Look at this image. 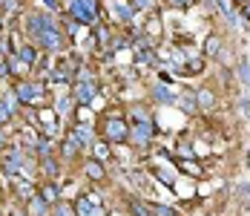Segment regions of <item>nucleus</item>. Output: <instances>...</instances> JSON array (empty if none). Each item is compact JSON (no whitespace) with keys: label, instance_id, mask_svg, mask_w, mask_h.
Returning <instances> with one entry per match:
<instances>
[{"label":"nucleus","instance_id":"obj_1","mask_svg":"<svg viewBox=\"0 0 250 216\" xmlns=\"http://www.w3.org/2000/svg\"><path fill=\"white\" fill-rule=\"evenodd\" d=\"M101 139L109 144H126L129 142V121L124 119V110H106L101 119Z\"/></svg>","mask_w":250,"mask_h":216},{"label":"nucleus","instance_id":"obj_2","mask_svg":"<svg viewBox=\"0 0 250 216\" xmlns=\"http://www.w3.org/2000/svg\"><path fill=\"white\" fill-rule=\"evenodd\" d=\"M43 90H46L43 81H29V78L15 81V87H12V93L18 96V101L23 107H43V101H46V93Z\"/></svg>","mask_w":250,"mask_h":216},{"label":"nucleus","instance_id":"obj_3","mask_svg":"<svg viewBox=\"0 0 250 216\" xmlns=\"http://www.w3.org/2000/svg\"><path fill=\"white\" fill-rule=\"evenodd\" d=\"M78 58H69V55H58V64H52V70H46L49 75V81L55 84H63V87H72V81H75V72H78Z\"/></svg>","mask_w":250,"mask_h":216},{"label":"nucleus","instance_id":"obj_4","mask_svg":"<svg viewBox=\"0 0 250 216\" xmlns=\"http://www.w3.org/2000/svg\"><path fill=\"white\" fill-rule=\"evenodd\" d=\"M0 170L6 173V176H18V173H23V150L15 144V147H3L0 150Z\"/></svg>","mask_w":250,"mask_h":216},{"label":"nucleus","instance_id":"obj_5","mask_svg":"<svg viewBox=\"0 0 250 216\" xmlns=\"http://www.w3.org/2000/svg\"><path fill=\"white\" fill-rule=\"evenodd\" d=\"M129 142L138 150H147L152 142V124H129Z\"/></svg>","mask_w":250,"mask_h":216},{"label":"nucleus","instance_id":"obj_6","mask_svg":"<svg viewBox=\"0 0 250 216\" xmlns=\"http://www.w3.org/2000/svg\"><path fill=\"white\" fill-rule=\"evenodd\" d=\"M38 196L52 208L55 202H61V185H55V179H43V182L38 185Z\"/></svg>","mask_w":250,"mask_h":216},{"label":"nucleus","instance_id":"obj_7","mask_svg":"<svg viewBox=\"0 0 250 216\" xmlns=\"http://www.w3.org/2000/svg\"><path fill=\"white\" fill-rule=\"evenodd\" d=\"M72 205H75V214L78 216H106V214H104V208H101V205H95L86 193H83V196H78Z\"/></svg>","mask_w":250,"mask_h":216},{"label":"nucleus","instance_id":"obj_8","mask_svg":"<svg viewBox=\"0 0 250 216\" xmlns=\"http://www.w3.org/2000/svg\"><path fill=\"white\" fill-rule=\"evenodd\" d=\"M58 153H61V162H75L78 156L83 153V147H81V144H78L72 136H66L63 142L58 144Z\"/></svg>","mask_w":250,"mask_h":216},{"label":"nucleus","instance_id":"obj_9","mask_svg":"<svg viewBox=\"0 0 250 216\" xmlns=\"http://www.w3.org/2000/svg\"><path fill=\"white\" fill-rule=\"evenodd\" d=\"M38 168H41V173H43V179H58L61 176V159L58 156H41L38 159Z\"/></svg>","mask_w":250,"mask_h":216},{"label":"nucleus","instance_id":"obj_10","mask_svg":"<svg viewBox=\"0 0 250 216\" xmlns=\"http://www.w3.org/2000/svg\"><path fill=\"white\" fill-rule=\"evenodd\" d=\"M69 136H72L81 147H92V142H95L92 124H72V133H69Z\"/></svg>","mask_w":250,"mask_h":216},{"label":"nucleus","instance_id":"obj_11","mask_svg":"<svg viewBox=\"0 0 250 216\" xmlns=\"http://www.w3.org/2000/svg\"><path fill=\"white\" fill-rule=\"evenodd\" d=\"M83 173H86V179L89 182H104L106 179V170H104V162H98V159H86L83 162Z\"/></svg>","mask_w":250,"mask_h":216},{"label":"nucleus","instance_id":"obj_12","mask_svg":"<svg viewBox=\"0 0 250 216\" xmlns=\"http://www.w3.org/2000/svg\"><path fill=\"white\" fill-rule=\"evenodd\" d=\"M89 150H92V159H98V162H109L112 159V144L106 139H95Z\"/></svg>","mask_w":250,"mask_h":216},{"label":"nucleus","instance_id":"obj_13","mask_svg":"<svg viewBox=\"0 0 250 216\" xmlns=\"http://www.w3.org/2000/svg\"><path fill=\"white\" fill-rule=\"evenodd\" d=\"M23 211H26V216H46L49 205H46V202H43V199L35 193L32 199H26V208H23Z\"/></svg>","mask_w":250,"mask_h":216},{"label":"nucleus","instance_id":"obj_14","mask_svg":"<svg viewBox=\"0 0 250 216\" xmlns=\"http://www.w3.org/2000/svg\"><path fill=\"white\" fill-rule=\"evenodd\" d=\"M12 55H18L21 61H26V64H29V67H35V64H38V47H35V44H21V47L15 49Z\"/></svg>","mask_w":250,"mask_h":216},{"label":"nucleus","instance_id":"obj_15","mask_svg":"<svg viewBox=\"0 0 250 216\" xmlns=\"http://www.w3.org/2000/svg\"><path fill=\"white\" fill-rule=\"evenodd\" d=\"M196 162H199V159H193V156H190L187 162H184V159H175V168L184 170V173H190V176H196V179H199L204 170H201V165H196Z\"/></svg>","mask_w":250,"mask_h":216},{"label":"nucleus","instance_id":"obj_16","mask_svg":"<svg viewBox=\"0 0 250 216\" xmlns=\"http://www.w3.org/2000/svg\"><path fill=\"white\" fill-rule=\"evenodd\" d=\"M196 107L199 110H213L216 107V96L210 90H196Z\"/></svg>","mask_w":250,"mask_h":216},{"label":"nucleus","instance_id":"obj_17","mask_svg":"<svg viewBox=\"0 0 250 216\" xmlns=\"http://www.w3.org/2000/svg\"><path fill=\"white\" fill-rule=\"evenodd\" d=\"M152 96H155V101H161V104H175L178 101V96H175L173 90L170 87H161V84L152 90Z\"/></svg>","mask_w":250,"mask_h":216},{"label":"nucleus","instance_id":"obj_18","mask_svg":"<svg viewBox=\"0 0 250 216\" xmlns=\"http://www.w3.org/2000/svg\"><path fill=\"white\" fill-rule=\"evenodd\" d=\"M204 52H207V58H219L222 55V38L219 35H210L204 41Z\"/></svg>","mask_w":250,"mask_h":216},{"label":"nucleus","instance_id":"obj_19","mask_svg":"<svg viewBox=\"0 0 250 216\" xmlns=\"http://www.w3.org/2000/svg\"><path fill=\"white\" fill-rule=\"evenodd\" d=\"M126 205H129V216H152L150 214V205H144L141 199H126Z\"/></svg>","mask_w":250,"mask_h":216},{"label":"nucleus","instance_id":"obj_20","mask_svg":"<svg viewBox=\"0 0 250 216\" xmlns=\"http://www.w3.org/2000/svg\"><path fill=\"white\" fill-rule=\"evenodd\" d=\"M141 35H147V38H161V24H158V15H150L147 26H141Z\"/></svg>","mask_w":250,"mask_h":216},{"label":"nucleus","instance_id":"obj_21","mask_svg":"<svg viewBox=\"0 0 250 216\" xmlns=\"http://www.w3.org/2000/svg\"><path fill=\"white\" fill-rule=\"evenodd\" d=\"M92 107H86V104H75V124H92Z\"/></svg>","mask_w":250,"mask_h":216},{"label":"nucleus","instance_id":"obj_22","mask_svg":"<svg viewBox=\"0 0 250 216\" xmlns=\"http://www.w3.org/2000/svg\"><path fill=\"white\" fill-rule=\"evenodd\" d=\"M15 191H18V196H21V199H32V196H35V193H38V188H35V185H32V182H18V185H15Z\"/></svg>","mask_w":250,"mask_h":216},{"label":"nucleus","instance_id":"obj_23","mask_svg":"<svg viewBox=\"0 0 250 216\" xmlns=\"http://www.w3.org/2000/svg\"><path fill=\"white\" fill-rule=\"evenodd\" d=\"M49 211H52V216H78L75 205H66V202H55Z\"/></svg>","mask_w":250,"mask_h":216},{"label":"nucleus","instance_id":"obj_24","mask_svg":"<svg viewBox=\"0 0 250 216\" xmlns=\"http://www.w3.org/2000/svg\"><path fill=\"white\" fill-rule=\"evenodd\" d=\"M132 124H152L147 107H132Z\"/></svg>","mask_w":250,"mask_h":216},{"label":"nucleus","instance_id":"obj_25","mask_svg":"<svg viewBox=\"0 0 250 216\" xmlns=\"http://www.w3.org/2000/svg\"><path fill=\"white\" fill-rule=\"evenodd\" d=\"M150 214H152V216H178V211H175V208H170V205L152 202V205H150Z\"/></svg>","mask_w":250,"mask_h":216},{"label":"nucleus","instance_id":"obj_26","mask_svg":"<svg viewBox=\"0 0 250 216\" xmlns=\"http://www.w3.org/2000/svg\"><path fill=\"white\" fill-rule=\"evenodd\" d=\"M184 72H187V75H201V72H204V58H190V61L184 64Z\"/></svg>","mask_w":250,"mask_h":216},{"label":"nucleus","instance_id":"obj_27","mask_svg":"<svg viewBox=\"0 0 250 216\" xmlns=\"http://www.w3.org/2000/svg\"><path fill=\"white\" fill-rule=\"evenodd\" d=\"M15 119V116H12V110H9V107H6V101H3V98H0V127H9V121Z\"/></svg>","mask_w":250,"mask_h":216},{"label":"nucleus","instance_id":"obj_28","mask_svg":"<svg viewBox=\"0 0 250 216\" xmlns=\"http://www.w3.org/2000/svg\"><path fill=\"white\" fill-rule=\"evenodd\" d=\"M132 9H152V0H129Z\"/></svg>","mask_w":250,"mask_h":216},{"label":"nucleus","instance_id":"obj_29","mask_svg":"<svg viewBox=\"0 0 250 216\" xmlns=\"http://www.w3.org/2000/svg\"><path fill=\"white\" fill-rule=\"evenodd\" d=\"M239 70H242V81H245V84H250V67H248V61H242V67H239Z\"/></svg>","mask_w":250,"mask_h":216},{"label":"nucleus","instance_id":"obj_30","mask_svg":"<svg viewBox=\"0 0 250 216\" xmlns=\"http://www.w3.org/2000/svg\"><path fill=\"white\" fill-rule=\"evenodd\" d=\"M43 6L52 9V12H58V9H61V0H43Z\"/></svg>","mask_w":250,"mask_h":216},{"label":"nucleus","instance_id":"obj_31","mask_svg":"<svg viewBox=\"0 0 250 216\" xmlns=\"http://www.w3.org/2000/svg\"><path fill=\"white\" fill-rule=\"evenodd\" d=\"M193 0H170V6H175V9H184V6H190Z\"/></svg>","mask_w":250,"mask_h":216},{"label":"nucleus","instance_id":"obj_32","mask_svg":"<svg viewBox=\"0 0 250 216\" xmlns=\"http://www.w3.org/2000/svg\"><path fill=\"white\" fill-rule=\"evenodd\" d=\"M9 144V136H6V127H0V150Z\"/></svg>","mask_w":250,"mask_h":216},{"label":"nucleus","instance_id":"obj_33","mask_svg":"<svg viewBox=\"0 0 250 216\" xmlns=\"http://www.w3.org/2000/svg\"><path fill=\"white\" fill-rule=\"evenodd\" d=\"M242 15H245V21H250V0L242 6Z\"/></svg>","mask_w":250,"mask_h":216},{"label":"nucleus","instance_id":"obj_34","mask_svg":"<svg viewBox=\"0 0 250 216\" xmlns=\"http://www.w3.org/2000/svg\"><path fill=\"white\" fill-rule=\"evenodd\" d=\"M9 216H26V211H23V214H21V211H12Z\"/></svg>","mask_w":250,"mask_h":216},{"label":"nucleus","instance_id":"obj_35","mask_svg":"<svg viewBox=\"0 0 250 216\" xmlns=\"http://www.w3.org/2000/svg\"><path fill=\"white\" fill-rule=\"evenodd\" d=\"M233 3H236V6H245V3H248V0H233Z\"/></svg>","mask_w":250,"mask_h":216},{"label":"nucleus","instance_id":"obj_36","mask_svg":"<svg viewBox=\"0 0 250 216\" xmlns=\"http://www.w3.org/2000/svg\"><path fill=\"white\" fill-rule=\"evenodd\" d=\"M0 32H3V15H0Z\"/></svg>","mask_w":250,"mask_h":216},{"label":"nucleus","instance_id":"obj_37","mask_svg":"<svg viewBox=\"0 0 250 216\" xmlns=\"http://www.w3.org/2000/svg\"><path fill=\"white\" fill-rule=\"evenodd\" d=\"M248 168H250V156H248Z\"/></svg>","mask_w":250,"mask_h":216}]
</instances>
